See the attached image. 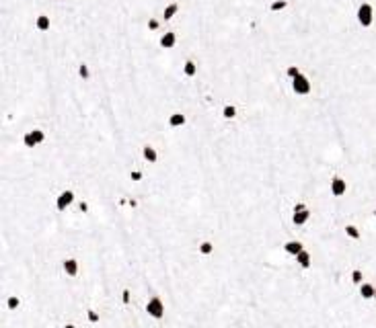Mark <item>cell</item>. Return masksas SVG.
<instances>
[{
	"instance_id": "1",
	"label": "cell",
	"mask_w": 376,
	"mask_h": 328,
	"mask_svg": "<svg viewBox=\"0 0 376 328\" xmlns=\"http://www.w3.org/2000/svg\"><path fill=\"white\" fill-rule=\"evenodd\" d=\"M355 21L362 29H372L376 23V6L370 2V0H364V2L358 4L355 8Z\"/></svg>"
},
{
	"instance_id": "2",
	"label": "cell",
	"mask_w": 376,
	"mask_h": 328,
	"mask_svg": "<svg viewBox=\"0 0 376 328\" xmlns=\"http://www.w3.org/2000/svg\"><path fill=\"white\" fill-rule=\"evenodd\" d=\"M290 220L296 228H306L311 222H313V210H311V205L306 203V201H296L292 205V215H290Z\"/></svg>"
},
{
	"instance_id": "3",
	"label": "cell",
	"mask_w": 376,
	"mask_h": 328,
	"mask_svg": "<svg viewBox=\"0 0 376 328\" xmlns=\"http://www.w3.org/2000/svg\"><path fill=\"white\" fill-rule=\"evenodd\" d=\"M144 312L152 318V320H163V318L167 316V302H165V297L163 295H150L146 300V306H144Z\"/></svg>"
},
{
	"instance_id": "4",
	"label": "cell",
	"mask_w": 376,
	"mask_h": 328,
	"mask_svg": "<svg viewBox=\"0 0 376 328\" xmlns=\"http://www.w3.org/2000/svg\"><path fill=\"white\" fill-rule=\"evenodd\" d=\"M290 88H292V93L296 96H300V98H309L313 93H314V82H313V78L302 72L298 78H294V80L290 82Z\"/></svg>"
},
{
	"instance_id": "5",
	"label": "cell",
	"mask_w": 376,
	"mask_h": 328,
	"mask_svg": "<svg viewBox=\"0 0 376 328\" xmlns=\"http://www.w3.org/2000/svg\"><path fill=\"white\" fill-rule=\"evenodd\" d=\"M47 132L42 127H33V129H29V132H25L21 135V144L25 148H29V150H33V148H39V146H43L47 142Z\"/></svg>"
},
{
	"instance_id": "6",
	"label": "cell",
	"mask_w": 376,
	"mask_h": 328,
	"mask_svg": "<svg viewBox=\"0 0 376 328\" xmlns=\"http://www.w3.org/2000/svg\"><path fill=\"white\" fill-rule=\"evenodd\" d=\"M76 199H78V193L74 191V189H62V191L56 195L54 207L58 212H68L76 203Z\"/></svg>"
},
{
	"instance_id": "7",
	"label": "cell",
	"mask_w": 376,
	"mask_h": 328,
	"mask_svg": "<svg viewBox=\"0 0 376 328\" xmlns=\"http://www.w3.org/2000/svg\"><path fill=\"white\" fill-rule=\"evenodd\" d=\"M329 193L333 197H337V199H341V197H345L350 193V181L345 178L343 174H335L331 176V181H329Z\"/></svg>"
},
{
	"instance_id": "8",
	"label": "cell",
	"mask_w": 376,
	"mask_h": 328,
	"mask_svg": "<svg viewBox=\"0 0 376 328\" xmlns=\"http://www.w3.org/2000/svg\"><path fill=\"white\" fill-rule=\"evenodd\" d=\"M60 269H62V273H64L66 277H70V279H76V277L81 275V271H83L81 258H76V256H66V258H62Z\"/></svg>"
},
{
	"instance_id": "9",
	"label": "cell",
	"mask_w": 376,
	"mask_h": 328,
	"mask_svg": "<svg viewBox=\"0 0 376 328\" xmlns=\"http://www.w3.org/2000/svg\"><path fill=\"white\" fill-rule=\"evenodd\" d=\"M158 45L165 52H175L177 47H179V35H177L173 29H163L161 37H158Z\"/></svg>"
},
{
	"instance_id": "10",
	"label": "cell",
	"mask_w": 376,
	"mask_h": 328,
	"mask_svg": "<svg viewBox=\"0 0 376 328\" xmlns=\"http://www.w3.org/2000/svg\"><path fill=\"white\" fill-rule=\"evenodd\" d=\"M140 158H142V162H146V164H158V162H161V150H158L154 144L146 142L140 148Z\"/></svg>"
},
{
	"instance_id": "11",
	"label": "cell",
	"mask_w": 376,
	"mask_h": 328,
	"mask_svg": "<svg viewBox=\"0 0 376 328\" xmlns=\"http://www.w3.org/2000/svg\"><path fill=\"white\" fill-rule=\"evenodd\" d=\"M8 6V4H6ZM33 17V15H31ZM33 27L37 29L39 33H49L52 31V27H54V21H52V17H49L47 13H37L33 17Z\"/></svg>"
},
{
	"instance_id": "12",
	"label": "cell",
	"mask_w": 376,
	"mask_h": 328,
	"mask_svg": "<svg viewBox=\"0 0 376 328\" xmlns=\"http://www.w3.org/2000/svg\"><path fill=\"white\" fill-rule=\"evenodd\" d=\"M294 261H296V265H298L302 271H309V269H313V265H314V254H313L311 248H304V251H300L298 254L294 256Z\"/></svg>"
},
{
	"instance_id": "13",
	"label": "cell",
	"mask_w": 376,
	"mask_h": 328,
	"mask_svg": "<svg viewBox=\"0 0 376 328\" xmlns=\"http://www.w3.org/2000/svg\"><path fill=\"white\" fill-rule=\"evenodd\" d=\"M187 123H189V117H187L183 111H173L169 115V119H167L169 129H183V127H187Z\"/></svg>"
},
{
	"instance_id": "14",
	"label": "cell",
	"mask_w": 376,
	"mask_h": 328,
	"mask_svg": "<svg viewBox=\"0 0 376 328\" xmlns=\"http://www.w3.org/2000/svg\"><path fill=\"white\" fill-rule=\"evenodd\" d=\"M304 248H306V244H304L302 238H288V240L284 242V252L288 256H292V258L298 254L300 251H304Z\"/></svg>"
},
{
	"instance_id": "15",
	"label": "cell",
	"mask_w": 376,
	"mask_h": 328,
	"mask_svg": "<svg viewBox=\"0 0 376 328\" xmlns=\"http://www.w3.org/2000/svg\"><path fill=\"white\" fill-rule=\"evenodd\" d=\"M179 13H181V2H179V0H173V2H169L163 8V13H161L163 23H171L173 19H177V15H179Z\"/></svg>"
},
{
	"instance_id": "16",
	"label": "cell",
	"mask_w": 376,
	"mask_h": 328,
	"mask_svg": "<svg viewBox=\"0 0 376 328\" xmlns=\"http://www.w3.org/2000/svg\"><path fill=\"white\" fill-rule=\"evenodd\" d=\"M181 72L183 76L187 78V80H193V78L200 76V64H197V59L189 58V59H185L183 66H181Z\"/></svg>"
},
{
	"instance_id": "17",
	"label": "cell",
	"mask_w": 376,
	"mask_h": 328,
	"mask_svg": "<svg viewBox=\"0 0 376 328\" xmlns=\"http://www.w3.org/2000/svg\"><path fill=\"white\" fill-rule=\"evenodd\" d=\"M74 74L78 80H83V82H91L93 80V68L88 62H78V66L74 68Z\"/></svg>"
},
{
	"instance_id": "18",
	"label": "cell",
	"mask_w": 376,
	"mask_h": 328,
	"mask_svg": "<svg viewBox=\"0 0 376 328\" xmlns=\"http://www.w3.org/2000/svg\"><path fill=\"white\" fill-rule=\"evenodd\" d=\"M343 232H345V236H348L350 240H354V242H360L362 238H364V230H362V228L355 224V222H348V224H345Z\"/></svg>"
},
{
	"instance_id": "19",
	"label": "cell",
	"mask_w": 376,
	"mask_h": 328,
	"mask_svg": "<svg viewBox=\"0 0 376 328\" xmlns=\"http://www.w3.org/2000/svg\"><path fill=\"white\" fill-rule=\"evenodd\" d=\"M220 117L224 119V121H234V119L239 117V105L224 103V105L220 107Z\"/></svg>"
},
{
	"instance_id": "20",
	"label": "cell",
	"mask_w": 376,
	"mask_h": 328,
	"mask_svg": "<svg viewBox=\"0 0 376 328\" xmlns=\"http://www.w3.org/2000/svg\"><path fill=\"white\" fill-rule=\"evenodd\" d=\"M197 252H200L202 256H212L216 252V242L212 240V238H204V240H200V244H197Z\"/></svg>"
},
{
	"instance_id": "21",
	"label": "cell",
	"mask_w": 376,
	"mask_h": 328,
	"mask_svg": "<svg viewBox=\"0 0 376 328\" xmlns=\"http://www.w3.org/2000/svg\"><path fill=\"white\" fill-rule=\"evenodd\" d=\"M358 293H360V297H362V300H366V302H372V300H374V281L366 279L362 285H358Z\"/></svg>"
},
{
	"instance_id": "22",
	"label": "cell",
	"mask_w": 376,
	"mask_h": 328,
	"mask_svg": "<svg viewBox=\"0 0 376 328\" xmlns=\"http://www.w3.org/2000/svg\"><path fill=\"white\" fill-rule=\"evenodd\" d=\"M290 8V0H272L270 2V11L273 15H280V13H286Z\"/></svg>"
},
{
	"instance_id": "23",
	"label": "cell",
	"mask_w": 376,
	"mask_h": 328,
	"mask_svg": "<svg viewBox=\"0 0 376 328\" xmlns=\"http://www.w3.org/2000/svg\"><path fill=\"white\" fill-rule=\"evenodd\" d=\"M350 279H352V283L358 287V285H362L366 279H368V275H366V271L364 269H360V267H355V269L350 273Z\"/></svg>"
},
{
	"instance_id": "24",
	"label": "cell",
	"mask_w": 376,
	"mask_h": 328,
	"mask_svg": "<svg viewBox=\"0 0 376 328\" xmlns=\"http://www.w3.org/2000/svg\"><path fill=\"white\" fill-rule=\"evenodd\" d=\"M302 72H304V70H302V68H300L298 64H290L288 68H286V78H288V80L292 82L294 78H298Z\"/></svg>"
},
{
	"instance_id": "25",
	"label": "cell",
	"mask_w": 376,
	"mask_h": 328,
	"mask_svg": "<svg viewBox=\"0 0 376 328\" xmlns=\"http://www.w3.org/2000/svg\"><path fill=\"white\" fill-rule=\"evenodd\" d=\"M62 328H81V326H78L76 322H66V324H64Z\"/></svg>"
},
{
	"instance_id": "26",
	"label": "cell",
	"mask_w": 376,
	"mask_h": 328,
	"mask_svg": "<svg viewBox=\"0 0 376 328\" xmlns=\"http://www.w3.org/2000/svg\"><path fill=\"white\" fill-rule=\"evenodd\" d=\"M372 217H374V220H376V207H374V210H372Z\"/></svg>"
},
{
	"instance_id": "27",
	"label": "cell",
	"mask_w": 376,
	"mask_h": 328,
	"mask_svg": "<svg viewBox=\"0 0 376 328\" xmlns=\"http://www.w3.org/2000/svg\"><path fill=\"white\" fill-rule=\"evenodd\" d=\"M374 302H376V281H374Z\"/></svg>"
}]
</instances>
